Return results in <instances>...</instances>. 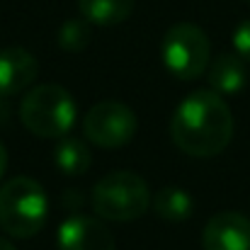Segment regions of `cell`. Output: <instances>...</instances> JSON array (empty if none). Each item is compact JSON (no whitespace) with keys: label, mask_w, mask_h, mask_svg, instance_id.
<instances>
[{"label":"cell","mask_w":250,"mask_h":250,"mask_svg":"<svg viewBox=\"0 0 250 250\" xmlns=\"http://www.w3.org/2000/svg\"><path fill=\"white\" fill-rule=\"evenodd\" d=\"M39 63L37 59L22 46L0 49V97H12L24 92L37 81Z\"/></svg>","instance_id":"obj_9"},{"label":"cell","mask_w":250,"mask_h":250,"mask_svg":"<svg viewBox=\"0 0 250 250\" xmlns=\"http://www.w3.org/2000/svg\"><path fill=\"white\" fill-rule=\"evenodd\" d=\"M5 170H7V151H5V146H2V141H0V180H2Z\"/></svg>","instance_id":"obj_16"},{"label":"cell","mask_w":250,"mask_h":250,"mask_svg":"<svg viewBox=\"0 0 250 250\" xmlns=\"http://www.w3.org/2000/svg\"><path fill=\"white\" fill-rule=\"evenodd\" d=\"M81 17L97 27H114L131 17L134 0H78Z\"/></svg>","instance_id":"obj_11"},{"label":"cell","mask_w":250,"mask_h":250,"mask_svg":"<svg viewBox=\"0 0 250 250\" xmlns=\"http://www.w3.org/2000/svg\"><path fill=\"white\" fill-rule=\"evenodd\" d=\"M90 34H92V32H90V22H87L85 17L68 20V22H63L61 29H59V46L66 49V51H71V54H78V51L87 49Z\"/></svg>","instance_id":"obj_14"},{"label":"cell","mask_w":250,"mask_h":250,"mask_svg":"<svg viewBox=\"0 0 250 250\" xmlns=\"http://www.w3.org/2000/svg\"><path fill=\"white\" fill-rule=\"evenodd\" d=\"M59 250H114L112 231L92 216H68L59 229Z\"/></svg>","instance_id":"obj_8"},{"label":"cell","mask_w":250,"mask_h":250,"mask_svg":"<svg viewBox=\"0 0 250 250\" xmlns=\"http://www.w3.org/2000/svg\"><path fill=\"white\" fill-rule=\"evenodd\" d=\"M151 207L146 180L131 170H112L97 180L92 189V209L107 221H134Z\"/></svg>","instance_id":"obj_4"},{"label":"cell","mask_w":250,"mask_h":250,"mask_svg":"<svg viewBox=\"0 0 250 250\" xmlns=\"http://www.w3.org/2000/svg\"><path fill=\"white\" fill-rule=\"evenodd\" d=\"M172 144L194 158L219 156L233 139V114L214 90L189 92L170 119Z\"/></svg>","instance_id":"obj_1"},{"label":"cell","mask_w":250,"mask_h":250,"mask_svg":"<svg viewBox=\"0 0 250 250\" xmlns=\"http://www.w3.org/2000/svg\"><path fill=\"white\" fill-rule=\"evenodd\" d=\"M78 109L73 95L61 85H37L20 104V119L39 139H63L76 124Z\"/></svg>","instance_id":"obj_3"},{"label":"cell","mask_w":250,"mask_h":250,"mask_svg":"<svg viewBox=\"0 0 250 250\" xmlns=\"http://www.w3.org/2000/svg\"><path fill=\"white\" fill-rule=\"evenodd\" d=\"M204 250H250V219L238 211L214 214L202 231Z\"/></svg>","instance_id":"obj_7"},{"label":"cell","mask_w":250,"mask_h":250,"mask_svg":"<svg viewBox=\"0 0 250 250\" xmlns=\"http://www.w3.org/2000/svg\"><path fill=\"white\" fill-rule=\"evenodd\" d=\"M136 129L139 119L134 109L114 100L92 104L83 117V134L87 136V141L107 151L129 144L136 136Z\"/></svg>","instance_id":"obj_6"},{"label":"cell","mask_w":250,"mask_h":250,"mask_svg":"<svg viewBox=\"0 0 250 250\" xmlns=\"http://www.w3.org/2000/svg\"><path fill=\"white\" fill-rule=\"evenodd\" d=\"M49 202L44 187L24 175L0 185V229L12 238H32L46 224Z\"/></svg>","instance_id":"obj_2"},{"label":"cell","mask_w":250,"mask_h":250,"mask_svg":"<svg viewBox=\"0 0 250 250\" xmlns=\"http://www.w3.org/2000/svg\"><path fill=\"white\" fill-rule=\"evenodd\" d=\"M166 68L180 81H194L209 68L211 46L202 27L192 22L172 24L161 44Z\"/></svg>","instance_id":"obj_5"},{"label":"cell","mask_w":250,"mask_h":250,"mask_svg":"<svg viewBox=\"0 0 250 250\" xmlns=\"http://www.w3.org/2000/svg\"><path fill=\"white\" fill-rule=\"evenodd\" d=\"M207 78L214 92L224 95H238L246 83H248V71L246 63L238 54H219L209 68H207Z\"/></svg>","instance_id":"obj_10"},{"label":"cell","mask_w":250,"mask_h":250,"mask_svg":"<svg viewBox=\"0 0 250 250\" xmlns=\"http://www.w3.org/2000/svg\"><path fill=\"white\" fill-rule=\"evenodd\" d=\"M248 2H250V0H248Z\"/></svg>","instance_id":"obj_19"},{"label":"cell","mask_w":250,"mask_h":250,"mask_svg":"<svg viewBox=\"0 0 250 250\" xmlns=\"http://www.w3.org/2000/svg\"><path fill=\"white\" fill-rule=\"evenodd\" d=\"M153 211L166 221H185L192 216L194 202L182 187L167 185L163 189H158V194L153 197Z\"/></svg>","instance_id":"obj_13"},{"label":"cell","mask_w":250,"mask_h":250,"mask_svg":"<svg viewBox=\"0 0 250 250\" xmlns=\"http://www.w3.org/2000/svg\"><path fill=\"white\" fill-rule=\"evenodd\" d=\"M0 250H17L10 241H5V238H0Z\"/></svg>","instance_id":"obj_17"},{"label":"cell","mask_w":250,"mask_h":250,"mask_svg":"<svg viewBox=\"0 0 250 250\" xmlns=\"http://www.w3.org/2000/svg\"><path fill=\"white\" fill-rule=\"evenodd\" d=\"M233 46H236V54L243 59V61H250V20L241 22L233 32Z\"/></svg>","instance_id":"obj_15"},{"label":"cell","mask_w":250,"mask_h":250,"mask_svg":"<svg viewBox=\"0 0 250 250\" xmlns=\"http://www.w3.org/2000/svg\"><path fill=\"white\" fill-rule=\"evenodd\" d=\"M0 122H7V104L0 102Z\"/></svg>","instance_id":"obj_18"},{"label":"cell","mask_w":250,"mask_h":250,"mask_svg":"<svg viewBox=\"0 0 250 250\" xmlns=\"http://www.w3.org/2000/svg\"><path fill=\"white\" fill-rule=\"evenodd\" d=\"M54 166L63 175H85L92 166V153L83 139L63 136L54 148Z\"/></svg>","instance_id":"obj_12"}]
</instances>
